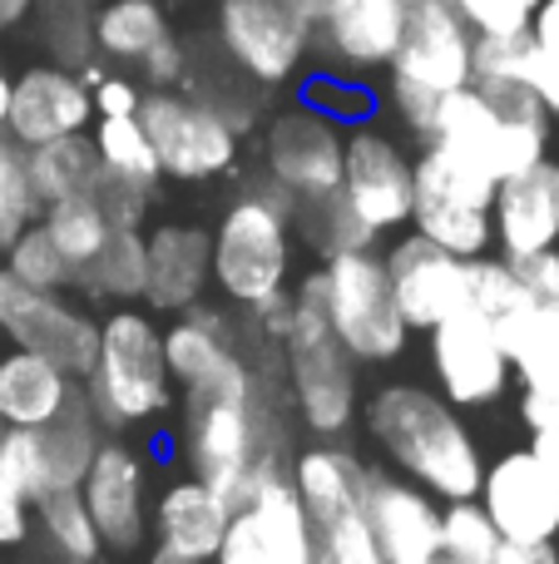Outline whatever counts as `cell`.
<instances>
[{
  "label": "cell",
  "mask_w": 559,
  "mask_h": 564,
  "mask_svg": "<svg viewBox=\"0 0 559 564\" xmlns=\"http://www.w3.org/2000/svg\"><path fill=\"white\" fill-rule=\"evenodd\" d=\"M366 436L412 486L431 490L441 506L475 500L481 490V446L441 391L416 381H386L366 401Z\"/></svg>",
  "instance_id": "cell-1"
},
{
  "label": "cell",
  "mask_w": 559,
  "mask_h": 564,
  "mask_svg": "<svg viewBox=\"0 0 559 564\" xmlns=\"http://www.w3.org/2000/svg\"><path fill=\"white\" fill-rule=\"evenodd\" d=\"M208 234H213V288L223 292L228 307L253 317L287 292L297 234L293 198L283 188H273L267 178L243 184Z\"/></svg>",
  "instance_id": "cell-2"
},
{
  "label": "cell",
  "mask_w": 559,
  "mask_h": 564,
  "mask_svg": "<svg viewBox=\"0 0 559 564\" xmlns=\"http://www.w3.org/2000/svg\"><path fill=\"white\" fill-rule=\"evenodd\" d=\"M475 75V30L451 0H412L392 65L382 69V105L406 134L426 144L446 95Z\"/></svg>",
  "instance_id": "cell-3"
},
{
  "label": "cell",
  "mask_w": 559,
  "mask_h": 564,
  "mask_svg": "<svg viewBox=\"0 0 559 564\" xmlns=\"http://www.w3.org/2000/svg\"><path fill=\"white\" fill-rule=\"evenodd\" d=\"M79 387L105 431H144L164 421V411H174V377L154 312L119 302L109 317H99V351Z\"/></svg>",
  "instance_id": "cell-4"
},
{
  "label": "cell",
  "mask_w": 559,
  "mask_h": 564,
  "mask_svg": "<svg viewBox=\"0 0 559 564\" xmlns=\"http://www.w3.org/2000/svg\"><path fill=\"white\" fill-rule=\"evenodd\" d=\"M277 351L287 367L293 406L307 431L317 436H342L357 421V361L337 341L332 322L322 312V278L303 273L297 288H287V317L277 332Z\"/></svg>",
  "instance_id": "cell-5"
},
{
  "label": "cell",
  "mask_w": 559,
  "mask_h": 564,
  "mask_svg": "<svg viewBox=\"0 0 559 564\" xmlns=\"http://www.w3.org/2000/svg\"><path fill=\"white\" fill-rule=\"evenodd\" d=\"M322 278V312L332 322L337 341L357 367H386L406 351L412 327H406L402 307L392 297V278L376 248H352V253H332L317 263Z\"/></svg>",
  "instance_id": "cell-6"
},
{
  "label": "cell",
  "mask_w": 559,
  "mask_h": 564,
  "mask_svg": "<svg viewBox=\"0 0 559 564\" xmlns=\"http://www.w3.org/2000/svg\"><path fill=\"white\" fill-rule=\"evenodd\" d=\"M164 361L184 401H253V406H267V381L248 361L243 327L223 307L198 302V307L178 312L174 327H164Z\"/></svg>",
  "instance_id": "cell-7"
},
{
  "label": "cell",
  "mask_w": 559,
  "mask_h": 564,
  "mask_svg": "<svg viewBox=\"0 0 559 564\" xmlns=\"http://www.w3.org/2000/svg\"><path fill=\"white\" fill-rule=\"evenodd\" d=\"M139 124L158 154V174L174 184H213L233 174L243 154V129L194 89H149Z\"/></svg>",
  "instance_id": "cell-8"
},
{
  "label": "cell",
  "mask_w": 559,
  "mask_h": 564,
  "mask_svg": "<svg viewBox=\"0 0 559 564\" xmlns=\"http://www.w3.org/2000/svg\"><path fill=\"white\" fill-rule=\"evenodd\" d=\"M213 564H313V520L277 456L257 460L233 496V520Z\"/></svg>",
  "instance_id": "cell-9"
},
{
  "label": "cell",
  "mask_w": 559,
  "mask_h": 564,
  "mask_svg": "<svg viewBox=\"0 0 559 564\" xmlns=\"http://www.w3.org/2000/svg\"><path fill=\"white\" fill-rule=\"evenodd\" d=\"M213 45L253 89H287L313 59V25H303L283 0H218Z\"/></svg>",
  "instance_id": "cell-10"
},
{
  "label": "cell",
  "mask_w": 559,
  "mask_h": 564,
  "mask_svg": "<svg viewBox=\"0 0 559 564\" xmlns=\"http://www.w3.org/2000/svg\"><path fill=\"white\" fill-rule=\"evenodd\" d=\"M342 149H347V124L322 115L307 99H287L273 109L263 124V178L283 188L293 204L307 198H327L342 188Z\"/></svg>",
  "instance_id": "cell-11"
},
{
  "label": "cell",
  "mask_w": 559,
  "mask_h": 564,
  "mask_svg": "<svg viewBox=\"0 0 559 564\" xmlns=\"http://www.w3.org/2000/svg\"><path fill=\"white\" fill-rule=\"evenodd\" d=\"M431 139L456 149V154L475 159L495 184H505V178L525 174L530 164L550 159L545 154V149H550V119H505L475 85L441 99ZM431 139H426V144H431Z\"/></svg>",
  "instance_id": "cell-12"
},
{
  "label": "cell",
  "mask_w": 559,
  "mask_h": 564,
  "mask_svg": "<svg viewBox=\"0 0 559 564\" xmlns=\"http://www.w3.org/2000/svg\"><path fill=\"white\" fill-rule=\"evenodd\" d=\"M277 456L267 436V406L253 401H188L184 411V460L188 476L223 490L228 500L243 490L257 460Z\"/></svg>",
  "instance_id": "cell-13"
},
{
  "label": "cell",
  "mask_w": 559,
  "mask_h": 564,
  "mask_svg": "<svg viewBox=\"0 0 559 564\" xmlns=\"http://www.w3.org/2000/svg\"><path fill=\"white\" fill-rule=\"evenodd\" d=\"M0 337L20 351L50 357L75 381H85L99 351V322L85 307H75L65 292L25 288L0 268Z\"/></svg>",
  "instance_id": "cell-14"
},
{
  "label": "cell",
  "mask_w": 559,
  "mask_h": 564,
  "mask_svg": "<svg viewBox=\"0 0 559 564\" xmlns=\"http://www.w3.org/2000/svg\"><path fill=\"white\" fill-rule=\"evenodd\" d=\"M342 204L362 228L402 234L412 224V194H416V159L402 149V139L376 124H352L342 149Z\"/></svg>",
  "instance_id": "cell-15"
},
{
  "label": "cell",
  "mask_w": 559,
  "mask_h": 564,
  "mask_svg": "<svg viewBox=\"0 0 559 564\" xmlns=\"http://www.w3.org/2000/svg\"><path fill=\"white\" fill-rule=\"evenodd\" d=\"M79 500H85L89 520L99 530V545L109 555H139L149 545V460L139 446L119 436H105L89 460L85 480H79Z\"/></svg>",
  "instance_id": "cell-16"
},
{
  "label": "cell",
  "mask_w": 559,
  "mask_h": 564,
  "mask_svg": "<svg viewBox=\"0 0 559 564\" xmlns=\"http://www.w3.org/2000/svg\"><path fill=\"white\" fill-rule=\"evenodd\" d=\"M426 351H431L436 387H441V397L451 401L456 411L495 406L515 377L495 327L471 307L446 317V322H436V327L426 332Z\"/></svg>",
  "instance_id": "cell-17"
},
{
  "label": "cell",
  "mask_w": 559,
  "mask_h": 564,
  "mask_svg": "<svg viewBox=\"0 0 559 564\" xmlns=\"http://www.w3.org/2000/svg\"><path fill=\"white\" fill-rule=\"evenodd\" d=\"M475 500L491 516L501 545H555L559 490L535 460V451H505L501 460H491Z\"/></svg>",
  "instance_id": "cell-18"
},
{
  "label": "cell",
  "mask_w": 559,
  "mask_h": 564,
  "mask_svg": "<svg viewBox=\"0 0 559 564\" xmlns=\"http://www.w3.org/2000/svg\"><path fill=\"white\" fill-rule=\"evenodd\" d=\"M382 263L412 332H431L436 322L465 312V302H471V268H465L471 258L446 253V248L426 243L421 234H402L382 253Z\"/></svg>",
  "instance_id": "cell-19"
},
{
  "label": "cell",
  "mask_w": 559,
  "mask_h": 564,
  "mask_svg": "<svg viewBox=\"0 0 559 564\" xmlns=\"http://www.w3.org/2000/svg\"><path fill=\"white\" fill-rule=\"evenodd\" d=\"M412 0H337V10L313 30V55L332 75L372 79L392 65Z\"/></svg>",
  "instance_id": "cell-20"
},
{
  "label": "cell",
  "mask_w": 559,
  "mask_h": 564,
  "mask_svg": "<svg viewBox=\"0 0 559 564\" xmlns=\"http://www.w3.org/2000/svg\"><path fill=\"white\" fill-rule=\"evenodd\" d=\"M89 124H95V105H89V85L79 79V69L45 59V65H30L15 75L6 134L20 149L50 144L65 134H89Z\"/></svg>",
  "instance_id": "cell-21"
},
{
  "label": "cell",
  "mask_w": 559,
  "mask_h": 564,
  "mask_svg": "<svg viewBox=\"0 0 559 564\" xmlns=\"http://www.w3.org/2000/svg\"><path fill=\"white\" fill-rule=\"evenodd\" d=\"M366 530L386 564H436L441 560V500L406 476L372 470L362 500Z\"/></svg>",
  "instance_id": "cell-22"
},
{
  "label": "cell",
  "mask_w": 559,
  "mask_h": 564,
  "mask_svg": "<svg viewBox=\"0 0 559 564\" xmlns=\"http://www.w3.org/2000/svg\"><path fill=\"white\" fill-rule=\"evenodd\" d=\"M144 302L149 312H188L213 288V234L188 218H164L144 234Z\"/></svg>",
  "instance_id": "cell-23"
},
{
  "label": "cell",
  "mask_w": 559,
  "mask_h": 564,
  "mask_svg": "<svg viewBox=\"0 0 559 564\" xmlns=\"http://www.w3.org/2000/svg\"><path fill=\"white\" fill-rule=\"evenodd\" d=\"M233 520V500L223 490L204 486L194 476L168 480L149 506V540L158 555L184 560V564H213L218 545Z\"/></svg>",
  "instance_id": "cell-24"
},
{
  "label": "cell",
  "mask_w": 559,
  "mask_h": 564,
  "mask_svg": "<svg viewBox=\"0 0 559 564\" xmlns=\"http://www.w3.org/2000/svg\"><path fill=\"white\" fill-rule=\"evenodd\" d=\"M491 228L501 258H530L559 248V164L540 159L525 174L505 178L495 188Z\"/></svg>",
  "instance_id": "cell-25"
},
{
  "label": "cell",
  "mask_w": 559,
  "mask_h": 564,
  "mask_svg": "<svg viewBox=\"0 0 559 564\" xmlns=\"http://www.w3.org/2000/svg\"><path fill=\"white\" fill-rule=\"evenodd\" d=\"M79 401V381L35 351H0V426L45 431Z\"/></svg>",
  "instance_id": "cell-26"
},
{
  "label": "cell",
  "mask_w": 559,
  "mask_h": 564,
  "mask_svg": "<svg viewBox=\"0 0 559 564\" xmlns=\"http://www.w3.org/2000/svg\"><path fill=\"white\" fill-rule=\"evenodd\" d=\"M287 480H293L307 520H313V525H332V520L357 516V510H362L372 466H362L347 446H307V451H297L293 456Z\"/></svg>",
  "instance_id": "cell-27"
},
{
  "label": "cell",
  "mask_w": 559,
  "mask_h": 564,
  "mask_svg": "<svg viewBox=\"0 0 559 564\" xmlns=\"http://www.w3.org/2000/svg\"><path fill=\"white\" fill-rule=\"evenodd\" d=\"M174 30L164 0H99L95 6V55L119 69H134L158 40Z\"/></svg>",
  "instance_id": "cell-28"
},
{
  "label": "cell",
  "mask_w": 559,
  "mask_h": 564,
  "mask_svg": "<svg viewBox=\"0 0 559 564\" xmlns=\"http://www.w3.org/2000/svg\"><path fill=\"white\" fill-rule=\"evenodd\" d=\"M471 85H525L555 105L559 95V65L535 45L530 30L520 35H475V75Z\"/></svg>",
  "instance_id": "cell-29"
},
{
  "label": "cell",
  "mask_w": 559,
  "mask_h": 564,
  "mask_svg": "<svg viewBox=\"0 0 559 564\" xmlns=\"http://www.w3.org/2000/svg\"><path fill=\"white\" fill-rule=\"evenodd\" d=\"M25 174L40 208H50V204H65V198H85L95 188L99 154L89 144V134H65V139L25 149Z\"/></svg>",
  "instance_id": "cell-30"
},
{
  "label": "cell",
  "mask_w": 559,
  "mask_h": 564,
  "mask_svg": "<svg viewBox=\"0 0 559 564\" xmlns=\"http://www.w3.org/2000/svg\"><path fill=\"white\" fill-rule=\"evenodd\" d=\"M144 278H149L144 228H114L105 238V248L85 263L75 288H85L89 297H105L119 307V302H144Z\"/></svg>",
  "instance_id": "cell-31"
},
{
  "label": "cell",
  "mask_w": 559,
  "mask_h": 564,
  "mask_svg": "<svg viewBox=\"0 0 559 564\" xmlns=\"http://www.w3.org/2000/svg\"><path fill=\"white\" fill-rule=\"evenodd\" d=\"M35 525L45 530L50 550H55L65 564H99V555H105L95 520H89L85 500H79V486L40 496L35 500Z\"/></svg>",
  "instance_id": "cell-32"
},
{
  "label": "cell",
  "mask_w": 559,
  "mask_h": 564,
  "mask_svg": "<svg viewBox=\"0 0 559 564\" xmlns=\"http://www.w3.org/2000/svg\"><path fill=\"white\" fill-rule=\"evenodd\" d=\"M89 144H95L105 174L134 178V184H149V188H158V178H164L158 174V154H154V144H149L139 115L95 119V124H89Z\"/></svg>",
  "instance_id": "cell-33"
},
{
  "label": "cell",
  "mask_w": 559,
  "mask_h": 564,
  "mask_svg": "<svg viewBox=\"0 0 559 564\" xmlns=\"http://www.w3.org/2000/svg\"><path fill=\"white\" fill-rule=\"evenodd\" d=\"M293 234L303 248H313L317 258L332 253H352V248H376V234L362 228L352 218V208L342 204V194L327 198H307V204H293Z\"/></svg>",
  "instance_id": "cell-34"
},
{
  "label": "cell",
  "mask_w": 559,
  "mask_h": 564,
  "mask_svg": "<svg viewBox=\"0 0 559 564\" xmlns=\"http://www.w3.org/2000/svg\"><path fill=\"white\" fill-rule=\"evenodd\" d=\"M95 6L99 0H35L40 40L50 45V59L65 69L89 65L95 55Z\"/></svg>",
  "instance_id": "cell-35"
},
{
  "label": "cell",
  "mask_w": 559,
  "mask_h": 564,
  "mask_svg": "<svg viewBox=\"0 0 559 564\" xmlns=\"http://www.w3.org/2000/svg\"><path fill=\"white\" fill-rule=\"evenodd\" d=\"M40 224H45V234L55 238V248L65 253V263L75 268V282H79V273H85L89 258L105 248V238L114 234V228H109V218L99 214V204L89 194L40 208Z\"/></svg>",
  "instance_id": "cell-36"
},
{
  "label": "cell",
  "mask_w": 559,
  "mask_h": 564,
  "mask_svg": "<svg viewBox=\"0 0 559 564\" xmlns=\"http://www.w3.org/2000/svg\"><path fill=\"white\" fill-rule=\"evenodd\" d=\"M465 268H471V302H465V307L481 312L495 332H505L515 317H525V312L535 307V302L525 297L520 278H515L511 258L485 253V258H471Z\"/></svg>",
  "instance_id": "cell-37"
},
{
  "label": "cell",
  "mask_w": 559,
  "mask_h": 564,
  "mask_svg": "<svg viewBox=\"0 0 559 564\" xmlns=\"http://www.w3.org/2000/svg\"><path fill=\"white\" fill-rule=\"evenodd\" d=\"M0 268H6L10 278H20L25 288H45V292L75 288V268L65 263V253L55 248V238L45 234V224H40V218L6 248V263H0Z\"/></svg>",
  "instance_id": "cell-38"
},
{
  "label": "cell",
  "mask_w": 559,
  "mask_h": 564,
  "mask_svg": "<svg viewBox=\"0 0 559 564\" xmlns=\"http://www.w3.org/2000/svg\"><path fill=\"white\" fill-rule=\"evenodd\" d=\"M35 218H40V198L25 174V149L10 134H0V258Z\"/></svg>",
  "instance_id": "cell-39"
},
{
  "label": "cell",
  "mask_w": 559,
  "mask_h": 564,
  "mask_svg": "<svg viewBox=\"0 0 559 564\" xmlns=\"http://www.w3.org/2000/svg\"><path fill=\"white\" fill-rule=\"evenodd\" d=\"M501 550L491 516L481 510V500H451L441 506V555L461 564H491Z\"/></svg>",
  "instance_id": "cell-40"
},
{
  "label": "cell",
  "mask_w": 559,
  "mask_h": 564,
  "mask_svg": "<svg viewBox=\"0 0 559 564\" xmlns=\"http://www.w3.org/2000/svg\"><path fill=\"white\" fill-rule=\"evenodd\" d=\"M313 564H386L376 550L366 516H342L332 525H313Z\"/></svg>",
  "instance_id": "cell-41"
},
{
  "label": "cell",
  "mask_w": 559,
  "mask_h": 564,
  "mask_svg": "<svg viewBox=\"0 0 559 564\" xmlns=\"http://www.w3.org/2000/svg\"><path fill=\"white\" fill-rule=\"evenodd\" d=\"M89 198L99 204V214L109 218V228H144L149 224V208H154V188L149 184H134V178H119V174H105L99 169L95 188Z\"/></svg>",
  "instance_id": "cell-42"
},
{
  "label": "cell",
  "mask_w": 559,
  "mask_h": 564,
  "mask_svg": "<svg viewBox=\"0 0 559 564\" xmlns=\"http://www.w3.org/2000/svg\"><path fill=\"white\" fill-rule=\"evenodd\" d=\"M475 35H520L530 30L540 0H451Z\"/></svg>",
  "instance_id": "cell-43"
},
{
  "label": "cell",
  "mask_w": 559,
  "mask_h": 564,
  "mask_svg": "<svg viewBox=\"0 0 559 564\" xmlns=\"http://www.w3.org/2000/svg\"><path fill=\"white\" fill-rule=\"evenodd\" d=\"M134 75L144 79L149 89H184L188 79H194V50L184 45L178 30H168V35L134 65Z\"/></svg>",
  "instance_id": "cell-44"
},
{
  "label": "cell",
  "mask_w": 559,
  "mask_h": 564,
  "mask_svg": "<svg viewBox=\"0 0 559 564\" xmlns=\"http://www.w3.org/2000/svg\"><path fill=\"white\" fill-rule=\"evenodd\" d=\"M303 99L307 105H317L322 115H332V119H357L362 115V124H366V109H372V95H366V85L362 79H347V75H322L317 85H307L303 89Z\"/></svg>",
  "instance_id": "cell-45"
},
{
  "label": "cell",
  "mask_w": 559,
  "mask_h": 564,
  "mask_svg": "<svg viewBox=\"0 0 559 564\" xmlns=\"http://www.w3.org/2000/svg\"><path fill=\"white\" fill-rule=\"evenodd\" d=\"M144 79L124 75V69H105V75L89 85V105H95V119H114V115H139L144 105Z\"/></svg>",
  "instance_id": "cell-46"
},
{
  "label": "cell",
  "mask_w": 559,
  "mask_h": 564,
  "mask_svg": "<svg viewBox=\"0 0 559 564\" xmlns=\"http://www.w3.org/2000/svg\"><path fill=\"white\" fill-rule=\"evenodd\" d=\"M515 278H520L525 297L540 312H559V248L550 253H530V258H511Z\"/></svg>",
  "instance_id": "cell-47"
},
{
  "label": "cell",
  "mask_w": 559,
  "mask_h": 564,
  "mask_svg": "<svg viewBox=\"0 0 559 564\" xmlns=\"http://www.w3.org/2000/svg\"><path fill=\"white\" fill-rule=\"evenodd\" d=\"M30 525H35V506L20 496V486L0 470V550L6 545H25Z\"/></svg>",
  "instance_id": "cell-48"
},
{
  "label": "cell",
  "mask_w": 559,
  "mask_h": 564,
  "mask_svg": "<svg viewBox=\"0 0 559 564\" xmlns=\"http://www.w3.org/2000/svg\"><path fill=\"white\" fill-rule=\"evenodd\" d=\"M520 421L530 426V436H540V431H559V387H525Z\"/></svg>",
  "instance_id": "cell-49"
},
{
  "label": "cell",
  "mask_w": 559,
  "mask_h": 564,
  "mask_svg": "<svg viewBox=\"0 0 559 564\" xmlns=\"http://www.w3.org/2000/svg\"><path fill=\"white\" fill-rule=\"evenodd\" d=\"M530 35L559 65V0H540V10H535V20H530Z\"/></svg>",
  "instance_id": "cell-50"
},
{
  "label": "cell",
  "mask_w": 559,
  "mask_h": 564,
  "mask_svg": "<svg viewBox=\"0 0 559 564\" xmlns=\"http://www.w3.org/2000/svg\"><path fill=\"white\" fill-rule=\"evenodd\" d=\"M491 564H559L555 545H501Z\"/></svg>",
  "instance_id": "cell-51"
},
{
  "label": "cell",
  "mask_w": 559,
  "mask_h": 564,
  "mask_svg": "<svg viewBox=\"0 0 559 564\" xmlns=\"http://www.w3.org/2000/svg\"><path fill=\"white\" fill-rule=\"evenodd\" d=\"M530 451H535V460H540L545 476H550L555 490H559V431H540V436L530 441Z\"/></svg>",
  "instance_id": "cell-52"
},
{
  "label": "cell",
  "mask_w": 559,
  "mask_h": 564,
  "mask_svg": "<svg viewBox=\"0 0 559 564\" xmlns=\"http://www.w3.org/2000/svg\"><path fill=\"white\" fill-rule=\"evenodd\" d=\"M30 15H35V0H0V40L15 35Z\"/></svg>",
  "instance_id": "cell-53"
},
{
  "label": "cell",
  "mask_w": 559,
  "mask_h": 564,
  "mask_svg": "<svg viewBox=\"0 0 559 564\" xmlns=\"http://www.w3.org/2000/svg\"><path fill=\"white\" fill-rule=\"evenodd\" d=\"M283 6L293 10V15L303 20V25H313V30H317V25H322V20L337 10V0H283Z\"/></svg>",
  "instance_id": "cell-54"
},
{
  "label": "cell",
  "mask_w": 559,
  "mask_h": 564,
  "mask_svg": "<svg viewBox=\"0 0 559 564\" xmlns=\"http://www.w3.org/2000/svg\"><path fill=\"white\" fill-rule=\"evenodd\" d=\"M10 85H15V75L0 65V134H6V119H10Z\"/></svg>",
  "instance_id": "cell-55"
},
{
  "label": "cell",
  "mask_w": 559,
  "mask_h": 564,
  "mask_svg": "<svg viewBox=\"0 0 559 564\" xmlns=\"http://www.w3.org/2000/svg\"><path fill=\"white\" fill-rule=\"evenodd\" d=\"M149 564H184V560H168V555H158V550H154V555H149Z\"/></svg>",
  "instance_id": "cell-56"
},
{
  "label": "cell",
  "mask_w": 559,
  "mask_h": 564,
  "mask_svg": "<svg viewBox=\"0 0 559 564\" xmlns=\"http://www.w3.org/2000/svg\"><path fill=\"white\" fill-rule=\"evenodd\" d=\"M550 124H559V95H555V105H550Z\"/></svg>",
  "instance_id": "cell-57"
},
{
  "label": "cell",
  "mask_w": 559,
  "mask_h": 564,
  "mask_svg": "<svg viewBox=\"0 0 559 564\" xmlns=\"http://www.w3.org/2000/svg\"><path fill=\"white\" fill-rule=\"evenodd\" d=\"M436 564H461V560H446V555H441V560H436Z\"/></svg>",
  "instance_id": "cell-58"
}]
</instances>
